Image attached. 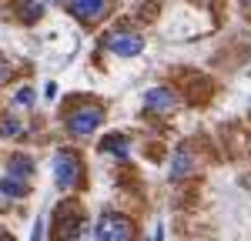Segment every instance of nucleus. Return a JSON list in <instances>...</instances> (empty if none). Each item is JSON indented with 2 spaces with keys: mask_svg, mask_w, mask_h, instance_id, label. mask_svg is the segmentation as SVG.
Returning a JSON list of instances; mask_svg holds the SVG:
<instances>
[{
  "mask_svg": "<svg viewBox=\"0 0 251 241\" xmlns=\"http://www.w3.org/2000/svg\"><path fill=\"white\" fill-rule=\"evenodd\" d=\"M84 174V161L74 147H60L57 154H54V181H57L60 191H71L74 184L80 181Z\"/></svg>",
  "mask_w": 251,
  "mask_h": 241,
  "instance_id": "1",
  "label": "nucleus"
},
{
  "mask_svg": "<svg viewBox=\"0 0 251 241\" xmlns=\"http://www.w3.org/2000/svg\"><path fill=\"white\" fill-rule=\"evenodd\" d=\"M134 221L127 218V215H121V211H107V215H100L97 218V228L94 235L97 241H131L134 238Z\"/></svg>",
  "mask_w": 251,
  "mask_h": 241,
  "instance_id": "2",
  "label": "nucleus"
},
{
  "mask_svg": "<svg viewBox=\"0 0 251 241\" xmlns=\"http://www.w3.org/2000/svg\"><path fill=\"white\" fill-rule=\"evenodd\" d=\"M100 124H104V107H100V104H80V107H74V111L67 114V131H71L74 138L94 134Z\"/></svg>",
  "mask_w": 251,
  "mask_h": 241,
  "instance_id": "3",
  "label": "nucleus"
},
{
  "mask_svg": "<svg viewBox=\"0 0 251 241\" xmlns=\"http://www.w3.org/2000/svg\"><path fill=\"white\" fill-rule=\"evenodd\" d=\"M100 44H104L111 54H117V57H134V54L144 50V37L134 34V30H111V34L100 37Z\"/></svg>",
  "mask_w": 251,
  "mask_h": 241,
  "instance_id": "4",
  "label": "nucleus"
},
{
  "mask_svg": "<svg viewBox=\"0 0 251 241\" xmlns=\"http://www.w3.org/2000/svg\"><path fill=\"white\" fill-rule=\"evenodd\" d=\"M107 10V0H67V14L77 17L80 24H94L104 17Z\"/></svg>",
  "mask_w": 251,
  "mask_h": 241,
  "instance_id": "5",
  "label": "nucleus"
},
{
  "mask_svg": "<svg viewBox=\"0 0 251 241\" xmlns=\"http://www.w3.org/2000/svg\"><path fill=\"white\" fill-rule=\"evenodd\" d=\"M144 104H148V111H164V114H168V111H174L177 100H174V94L168 87H151V91L144 94Z\"/></svg>",
  "mask_w": 251,
  "mask_h": 241,
  "instance_id": "6",
  "label": "nucleus"
},
{
  "mask_svg": "<svg viewBox=\"0 0 251 241\" xmlns=\"http://www.w3.org/2000/svg\"><path fill=\"white\" fill-rule=\"evenodd\" d=\"M30 174H34V164L24 158V154H14V158L7 161V178L10 181H20V184H24Z\"/></svg>",
  "mask_w": 251,
  "mask_h": 241,
  "instance_id": "7",
  "label": "nucleus"
},
{
  "mask_svg": "<svg viewBox=\"0 0 251 241\" xmlns=\"http://www.w3.org/2000/svg\"><path fill=\"white\" fill-rule=\"evenodd\" d=\"M194 168V158L188 154V151H177V158H174V164H171V178L177 181V178H188V171Z\"/></svg>",
  "mask_w": 251,
  "mask_h": 241,
  "instance_id": "8",
  "label": "nucleus"
},
{
  "mask_svg": "<svg viewBox=\"0 0 251 241\" xmlns=\"http://www.w3.org/2000/svg\"><path fill=\"white\" fill-rule=\"evenodd\" d=\"M17 134H24V120L17 118H0V138H17Z\"/></svg>",
  "mask_w": 251,
  "mask_h": 241,
  "instance_id": "9",
  "label": "nucleus"
},
{
  "mask_svg": "<svg viewBox=\"0 0 251 241\" xmlns=\"http://www.w3.org/2000/svg\"><path fill=\"white\" fill-rule=\"evenodd\" d=\"M100 147H104V151H111V154H117V158H124V154H127V138L114 134V138H107V141H104Z\"/></svg>",
  "mask_w": 251,
  "mask_h": 241,
  "instance_id": "10",
  "label": "nucleus"
},
{
  "mask_svg": "<svg viewBox=\"0 0 251 241\" xmlns=\"http://www.w3.org/2000/svg\"><path fill=\"white\" fill-rule=\"evenodd\" d=\"M0 194H10V198H24V194H27V184L3 178V181H0Z\"/></svg>",
  "mask_w": 251,
  "mask_h": 241,
  "instance_id": "11",
  "label": "nucleus"
},
{
  "mask_svg": "<svg viewBox=\"0 0 251 241\" xmlns=\"http://www.w3.org/2000/svg\"><path fill=\"white\" fill-rule=\"evenodd\" d=\"M14 100H17L20 107H30V104H34V87H20Z\"/></svg>",
  "mask_w": 251,
  "mask_h": 241,
  "instance_id": "12",
  "label": "nucleus"
},
{
  "mask_svg": "<svg viewBox=\"0 0 251 241\" xmlns=\"http://www.w3.org/2000/svg\"><path fill=\"white\" fill-rule=\"evenodd\" d=\"M10 74H14V71L7 67V60H0V84H7V80H10Z\"/></svg>",
  "mask_w": 251,
  "mask_h": 241,
  "instance_id": "13",
  "label": "nucleus"
},
{
  "mask_svg": "<svg viewBox=\"0 0 251 241\" xmlns=\"http://www.w3.org/2000/svg\"><path fill=\"white\" fill-rule=\"evenodd\" d=\"M40 235H44V221H37V224H34V238H30V241H40Z\"/></svg>",
  "mask_w": 251,
  "mask_h": 241,
  "instance_id": "14",
  "label": "nucleus"
},
{
  "mask_svg": "<svg viewBox=\"0 0 251 241\" xmlns=\"http://www.w3.org/2000/svg\"><path fill=\"white\" fill-rule=\"evenodd\" d=\"M245 3H251V0H245Z\"/></svg>",
  "mask_w": 251,
  "mask_h": 241,
  "instance_id": "15",
  "label": "nucleus"
}]
</instances>
